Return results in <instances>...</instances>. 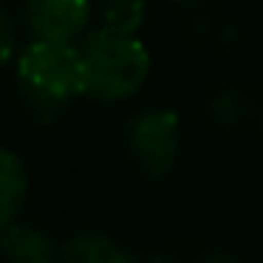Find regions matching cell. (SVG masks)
Wrapping results in <instances>:
<instances>
[{
    "label": "cell",
    "instance_id": "obj_10",
    "mask_svg": "<svg viewBox=\"0 0 263 263\" xmlns=\"http://www.w3.org/2000/svg\"><path fill=\"white\" fill-rule=\"evenodd\" d=\"M14 54H17V29L14 20L0 9V65L12 63Z\"/></svg>",
    "mask_w": 263,
    "mask_h": 263
},
{
    "label": "cell",
    "instance_id": "obj_3",
    "mask_svg": "<svg viewBox=\"0 0 263 263\" xmlns=\"http://www.w3.org/2000/svg\"><path fill=\"white\" fill-rule=\"evenodd\" d=\"M125 147L147 178H164L173 173L181 153V122L164 108L139 110L127 119Z\"/></svg>",
    "mask_w": 263,
    "mask_h": 263
},
{
    "label": "cell",
    "instance_id": "obj_6",
    "mask_svg": "<svg viewBox=\"0 0 263 263\" xmlns=\"http://www.w3.org/2000/svg\"><path fill=\"white\" fill-rule=\"evenodd\" d=\"M29 195V170L14 150L0 144V229L17 221Z\"/></svg>",
    "mask_w": 263,
    "mask_h": 263
},
{
    "label": "cell",
    "instance_id": "obj_7",
    "mask_svg": "<svg viewBox=\"0 0 263 263\" xmlns=\"http://www.w3.org/2000/svg\"><path fill=\"white\" fill-rule=\"evenodd\" d=\"M60 257L68 263H130L136 255L105 232H77L60 246Z\"/></svg>",
    "mask_w": 263,
    "mask_h": 263
},
{
    "label": "cell",
    "instance_id": "obj_9",
    "mask_svg": "<svg viewBox=\"0 0 263 263\" xmlns=\"http://www.w3.org/2000/svg\"><path fill=\"white\" fill-rule=\"evenodd\" d=\"M99 20L102 29L136 34L144 23V0H99Z\"/></svg>",
    "mask_w": 263,
    "mask_h": 263
},
{
    "label": "cell",
    "instance_id": "obj_1",
    "mask_svg": "<svg viewBox=\"0 0 263 263\" xmlns=\"http://www.w3.org/2000/svg\"><path fill=\"white\" fill-rule=\"evenodd\" d=\"M20 93L40 122H51L74 97L85 93L82 51L74 43L34 40L17 57Z\"/></svg>",
    "mask_w": 263,
    "mask_h": 263
},
{
    "label": "cell",
    "instance_id": "obj_8",
    "mask_svg": "<svg viewBox=\"0 0 263 263\" xmlns=\"http://www.w3.org/2000/svg\"><path fill=\"white\" fill-rule=\"evenodd\" d=\"M252 99L246 97L238 88H227V91L215 93V97L206 102V116L215 122L221 130H238L249 122L252 116Z\"/></svg>",
    "mask_w": 263,
    "mask_h": 263
},
{
    "label": "cell",
    "instance_id": "obj_4",
    "mask_svg": "<svg viewBox=\"0 0 263 263\" xmlns=\"http://www.w3.org/2000/svg\"><path fill=\"white\" fill-rule=\"evenodd\" d=\"M93 0H26V23L37 40L74 43L91 20Z\"/></svg>",
    "mask_w": 263,
    "mask_h": 263
},
{
    "label": "cell",
    "instance_id": "obj_2",
    "mask_svg": "<svg viewBox=\"0 0 263 263\" xmlns=\"http://www.w3.org/2000/svg\"><path fill=\"white\" fill-rule=\"evenodd\" d=\"M85 97L99 102H122L136 97L150 77V51L136 34L99 29L82 43Z\"/></svg>",
    "mask_w": 263,
    "mask_h": 263
},
{
    "label": "cell",
    "instance_id": "obj_5",
    "mask_svg": "<svg viewBox=\"0 0 263 263\" xmlns=\"http://www.w3.org/2000/svg\"><path fill=\"white\" fill-rule=\"evenodd\" d=\"M0 252L9 260H23V263H51L60 257V249L43 229L29 227V223H9L0 229Z\"/></svg>",
    "mask_w": 263,
    "mask_h": 263
}]
</instances>
